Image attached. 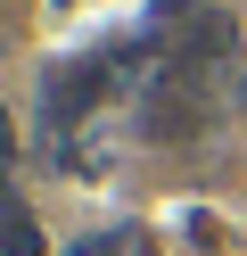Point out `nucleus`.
<instances>
[{
	"label": "nucleus",
	"instance_id": "f257e3e1",
	"mask_svg": "<svg viewBox=\"0 0 247 256\" xmlns=\"http://www.w3.org/2000/svg\"><path fill=\"white\" fill-rule=\"evenodd\" d=\"M223 83H231V25H223V17H198L190 34H181V50L157 66V83H148L140 132H148V140H190V132H206Z\"/></svg>",
	"mask_w": 247,
	"mask_h": 256
},
{
	"label": "nucleus",
	"instance_id": "f03ea898",
	"mask_svg": "<svg viewBox=\"0 0 247 256\" xmlns=\"http://www.w3.org/2000/svg\"><path fill=\"white\" fill-rule=\"evenodd\" d=\"M99 74H107V66H99V58H82V66H66L58 74V83H49V116H82V108H91V91H99Z\"/></svg>",
	"mask_w": 247,
	"mask_h": 256
},
{
	"label": "nucleus",
	"instance_id": "7ed1b4c3",
	"mask_svg": "<svg viewBox=\"0 0 247 256\" xmlns=\"http://www.w3.org/2000/svg\"><path fill=\"white\" fill-rule=\"evenodd\" d=\"M0 256H41V223L16 198H0Z\"/></svg>",
	"mask_w": 247,
	"mask_h": 256
},
{
	"label": "nucleus",
	"instance_id": "20e7f679",
	"mask_svg": "<svg viewBox=\"0 0 247 256\" xmlns=\"http://www.w3.org/2000/svg\"><path fill=\"white\" fill-rule=\"evenodd\" d=\"M8 149H16V132H8V108H0V198H8Z\"/></svg>",
	"mask_w": 247,
	"mask_h": 256
}]
</instances>
